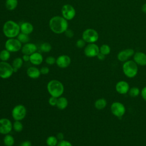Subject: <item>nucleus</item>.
<instances>
[{
    "instance_id": "1",
    "label": "nucleus",
    "mask_w": 146,
    "mask_h": 146,
    "mask_svg": "<svg viewBox=\"0 0 146 146\" xmlns=\"http://www.w3.org/2000/svg\"><path fill=\"white\" fill-rule=\"evenodd\" d=\"M68 23L67 20L62 16H54L49 21V27L50 30L55 34H60L64 33L68 29Z\"/></svg>"
},
{
    "instance_id": "2",
    "label": "nucleus",
    "mask_w": 146,
    "mask_h": 146,
    "mask_svg": "<svg viewBox=\"0 0 146 146\" xmlns=\"http://www.w3.org/2000/svg\"><path fill=\"white\" fill-rule=\"evenodd\" d=\"M2 31L4 35L7 38H16L21 33L20 25L14 21L9 20L4 23Z\"/></svg>"
},
{
    "instance_id": "3",
    "label": "nucleus",
    "mask_w": 146,
    "mask_h": 146,
    "mask_svg": "<svg viewBox=\"0 0 146 146\" xmlns=\"http://www.w3.org/2000/svg\"><path fill=\"white\" fill-rule=\"evenodd\" d=\"M47 89L51 96L57 98L62 96L64 92L63 84L60 81L55 79L51 80L47 83Z\"/></svg>"
},
{
    "instance_id": "4",
    "label": "nucleus",
    "mask_w": 146,
    "mask_h": 146,
    "mask_svg": "<svg viewBox=\"0 0 146 146\" xmlns=\"http://www.w3.org/2000/svg\"><path fill=\"white\" fill-rule=\"evenodd\" d=\"M122 69L124 75L129 78H134L138 72L137 64L133 60L125 62L123 64Z\"/></svg>"
},
{
    "instance_id": "5",
    "label": "nucleus",
    "mask_w": 146,
    "mask_h": 146,
    "mask_svg": "<svg viewBox=\"0 0 146 146\" xmlns=\"http://www.w3.org/2000/svg\"><path fill=\"white\" fill-rule=\"evenodd\" d=\"M22 47V43L15 38H8L5 43V49L10 52H18L21 50Z\"/></svg>"
},
{
    "instance_id": "6",
    "label": "nucleus",
    "mask_w": 146,
    "mask_h": 146,
    "mask_svg": "<svg viewBox=\"0 0 146 146\" xmlns=\"http://www.w3.org/2000/svg\"><path fill=\"white\" fill-rule=\"evenodd\" d=\"M82 39L86 43H95L99 39V34L95 30L93 29H87L83 32Z\"/></svg>"
},
{
    "instance_id": "7",
    "label": "nucleus",
    "mask_w": 146,
    "mask_h": 146,
    "mask_svg": "<svg viewBox=\"0 0 146 146\" xmlns=\"http://www.w3.org/2000/svg\"><path fill=\"white\" fill-rule=\"evenodd\" d=\"M14 73L13 66L7 62H0V78L8 79Z\"/></svg>"
},
{
    "instance_id": "8",
    "label": "nucleus",
    "mask_w": 146,
    "mask_h": 146,
    "mask_svg": "<svg viewBox=\"0 0 146 146\" xmlns=\"http://www.w3.org/2000/svg\"><path fill=\"white\" fill-rule=\"evenodd\" d=\"M26 112V108L23 105L18 104L13 108L11 111V115L15 120L21 121L25 117Z\"/></svg>"
},
{
    "instance_id": "9",
    "label": "nucleus",
    "mask_w": 146,
    "mask_h": 146,
    "mask_svg": "<svg viewBox=\"0 0 146 146\" xmlns=\"http://www.w3.org/2000/svg\"><path fill=\"white\" fill-rule=\"evenodd\" d=\"M124 105L119 102H115L111 105V111L112 113L117 117H121L125 113Z\"/></svg>"
},
{
    "instance_id": "10",
    "label": "nucleus",
    "mask_w": 146,
    "mask_h": 146,
    "mask_svg": "<svg viewBox=\"0 0 146 146\" xmlns=\"http://www.w3.org/2000/svg\"><path fill=\"white\" fill-rule=\"evenodd\" d=\"M61 13L62 17L67 21L72 20L76 15L75 9L70 4L64 5L62 7Z\"/></svg>"
},
{
    "instance_id": "11",
    "label": "nucleus",
    "mask_w": 146,
    "mask_h": 146,
    "mask_svg": "<svg viewBox=\"0 0 146 146\" xmlns=\"http://www.w3.org/2000/svg\"><path fill=\"white\" fill-rule=\"evenodd\" d=\"M99 52V47L95 43L88 44L84 48V55L89 58L96 56Z\"/></svg>"
},
{
    "instance_id": "12",
    "label": "nucleus",
    "mask_w": 146,
    "mask_h": 146,
    "mask_svg": "<svg viewBox=\"0 0 146 146\" xmlns=\"http://www.w3.org/2000/svg\"><path fill=\"white\" fill-rule=\"evenodd\" d=\"M13 129L11 121L7 118L0 119V133L2 135L9 134Z\"/></svg>"
},
{
    "instance_id": "13",
    "label": "nucleus",
    "mask_w": 146,
    "mask_h": 146,
    "mask_svg": "<svg viewBox=\"0 0 146 146\" xmlns=\"http://www.w3.org/2000/svg\"><path fill=\"white\" fill-rule=\"evenodd\" d=\"M71 62L70 57L67 55H61L56 59V65L62 68L68 67L71 64Z\"/></svg>"
},
{
    "instance_id": "14",
    "label": "nucleus",
    "mask_w": 146,
    "mask_h": 146,
    "mask_svg": "<svg viewBox=\"0 0 146 146\" xmlns=\"http://www.w3.org/2000/svg\"><path fill=\"white\" fill-rule=\"evenodd\" d=\"M135 54L134 50L132 48H127L123 50H121L120 51L117 55V59L122 62H125L128 59L131 57L132 56H133Z\"/></svg>"
},
{
    "instance_id": "15",
    "label": "nucleus",
    "mask_w": 146,
    "mask_h": 146,
    "mask_svg": "<svg viewBox=\"0 0 146 146\" xmlns=\"http://www.w3.org/2000/svg\"><path fill=\"white\" fill-rule=\"evenodd\" d=\"M115 90L116 92L120 94L124 95L128 93L129 90V84L124 80L119 81L115 86Z\"/></svg>"
},
{
    "instance_id": "16",
    "label": "nucleus",
    "mask_w": 146,
    "mask_h": 146,
    "mask_svg": "<svg viewBox=\"0 0 146 146\" xmlns=\"http://www.w3.org/2000/svg\"><path fill=\"white\" fill-rule=\"evenodd\" d=\"M36 50L37 46L34 43L29 42L24 44L21 48V51L23 55H30L36 52Z\"/></svg>"
},
{
    "instance_id": "17",
    "label": "nucleus",
    "mask_w": 146,
    "mask_h": 146,
    "mask_svg": "<svg viewBox=\"0 0 146 146\" xmlns=\"http://www.w3.org/2000/svg\"><path fill=\"white\" fill-rule=\"evenodd\" d=\"M133 61L139 66H146V54L143 52L138 51L133 55Z\"/></svg>"
},
{
    "instance_id": "18",
    "label": "nucleus",
    "mask_w": 146,
    "mask_h": 146,
    "mask_svg": "<svg viewBox=\"0 0 146 146\" xmlns=\"http://www.w3.org/2000/svg\"><path fill=\"white\" fill-rule=\"evenodd\" d=\"M43 60L42 55L38 52H35L30 55V62L34 65L40 64Z\"/></svg>"
},
{
    "instance_id": "19",
    "label": "nucleus",
    "mask_w": 146,
    "mask_h": 146,
    "mask_svg": "<svg viewBox=\"0 0 146 146\" xmlns=\"http://www.w3.org/2000/svg\"><path fill=\"white\" fill-rule=\"evenodd\" d=\"M20 30L21 33L29 35L33 33L34 30V26L31 23L29 22H25L20 25Z\"/></svg>"
},
{
    "instance_id": "20",
    "label": "nucleus",
    "mask_w": 146,
    "mask_h": 146,
    "mask_svg": "<svg viewBox=\"0 0 146 146\" xmlns=\"http://www.w3.org/2000/svg\"><path fill=\"white\" fill-rule=\"evenodd\" d=\"M40 70L36 67H30L27 70V75L31 79H37L40 76Z\"/></svg>"
},
{
    "instance_id": "21",
    "label": "nucleus",
    "mask_w": 146,
    "mask_h": 146,
    "mask_svg": "<svg viewBox=\"0 0 146 146\" xmlns=\"http://www.w3.org/2000/svg\"><path fill=\"white\" fill-rule=\"evenodd\" d=\"M56 106L58 109L64 110L68 106V100L65 97L60 96L58 98Z\"/></svg>"
},
{
    "instance_id": "22",
    "label": "nucleus",
    "mask_w": 146,
    "mask_h": 146,
    "mask_svg": "<svg viewBox=\"0 0 146 146\" xmlns=\"http://www.w3.org/2000/svg\"><path fill=\"white\" fill-rule=\"evenodd\" d=\"M107 100L103 98L97 99L94 103L95 107L99 110H103L104 108H105L107 106Z\"/></svg>"
},
{
    "instance_id": "23",
    "label": "nucleus",
    "mask_w": 146,
    "mask_h": 146,
    "mask_svg": "<svg viewBox=\"0 0 146 146\" xmlns=\"http://www.w3.org/2000/svg\"><path fill=\"white\" fill-rule=\"evenodd\" d=\"M18 0H6L5 7L10 11L14 10L18 6Z\"/></svg>"
},
{
    "instance_id": "24",
    "label": "nucleus",
    "mask_w": 146,
    "mask_h": 146,
    "mask_svg": "<svg viewBox=\"0 0 146 146\" xmlns=\"http://www.w3.org/2000/svg\"><path fill=\"white\" fill-rule=\"evenodd\" d=\"M15 140L13 136L9 134L5 135L3 138V143L5 146H13L14 144Z\"/></svg>"
},
{
    "instance_id": "25",
    "label": "nucleus",
    "mask_w": 146,
    "mask_h": 146,
    "mask_svg": "<svg viewBox=\"0 0 146 146\" xmlns=\"http://www.w3.org/2000/svg\"><path fill=\"white\" fill-rule=\"evenodd\" d=\"M10 58V52L6 49L2 50L0 51V60L3 62L7 61Z\"/></svg>"
},
{
    "instance_id": "26",
    "label": "nucleus",
    "mask_w": 146,
    "mask_h": 146,
    "mask_svg": "<svg viewBox=\"0 0 146 146\" xmlns=\"http://www.w3.org/2000/svg\"><path fill=\"white\" fill-rule=\"evenodd\" d=\"M56 137L54 136H50L46 139V144L48 146H56L58 141Z\"/></svg>"
},
{
    "instance_id": "27",
    "label": "nucleus",
    "mask_w": 146,
    "mask_h": 146,
    "mask_svg": "<svg viewBox=\"0 0 146 146\" xmlns=\"http://www.w3.org/2000/svg\"><path fill=\"white\" fill-rule=\"evenodd\" d=\"M23 63V60L22 58L20 57H17L13 60L12 63V66L13 68L19 69L22 66Z\"/></svg>"
},
{
    "instance_id": "28",
    "label": "nucleus",
    "mask_w": 146,
    "mask_h": 146,
    "mask_svg": "<svg viewBox=\"0 0 146 146\" xmlns=\"http://www.w3.org/2000/svg\"><path fill=\"white\" fill-rule=\"evenodd\" d=\"M17 39L22 43H27L29 42L30 40V38L29 36V35L22 33H20L17 36Z\"/></svg>"
},
{
    "instance_id": "29",
    "label": "nucleus",
    "mask_w": 146,
    "mask_h": 146,
    "mask_svg": "<svg viewBox=\"0 0 146 146\" xmlns=\"http://www.w3.org/2000/svg\"><path fill=\"white\" fill-rule=\"evenodd\" d=\"M129 95L132 98H135L137 96L140 94V89L136 87H133L129 88V90L128 92Z\"/></svg>"
},
{
    "instance_id": "30",
    "label": "nucleus",
    "mask_w": 146,
    "mask_h": 146,
    "mask_svg": "<svg viewBox=\"0 0 146 146\" xmlns=\"http://www.w3.org/2000/svg\"><path fill=\"white\" fill-rule=\"evenodd\" d=\"M13 128L15 132H21L23 129V126L22 123L18 120H15L13 124Z\"/></svg>"
},
{
    "instance_id": "31",
    "label": "nucleus",
    "mask_w": 146,
    "mask_h": 146,
    "mask_svg": "<svg viewBox=\"0 0 146 146\" xmlns=\"http://www.w3.org/2000/svg\"><path fill=\"white\" fill-rule=\"evenodd\" d=\"M99 52L105 55H107L110 53L111 48L108 44H103L99 47Z\"/></svg>"
},
{
    "instance_id": "32",
    "label": "nucleus",
    "mask_w": 146,
    "mask_h": 146,
    "mask_svg": "<svg viewBox=\"0 0 146 146\" xmlns=\"http://www.w3.org/2000/svg\"><path fill=\"white\" fill-rule=\"evenodd\" d=\"M40 49L43 52H48L51 50L52 46L50 43L48 42H44L40 45Z\"/></svg>"
},
{
    "instance_id": "33",
    "label": "nucleus",
    "mask_w": 146,
    "mask_h": 146,
    "mask_svg": "<svg viewBox=\"0 0 146 146\" xmlns=\"http://www.w3.org/2000/svg\"><path fill=\"white\" fill-rule=\"evenodd\" d=\"M45 62L48 65H52L56 63V59L54 56H49L46 58Z\"/></svg>"
},
{
    "instance_id": "34",
    "label": "nucleus",
    "mask_w": 146,
    "mask_h": 146,
    "mask_svg": "<svg viewBox=\"0 0 146 146\" xmlns=\"http://www.w3.org/2000/svg\"><path fill=\"white\" fill-rule=\"evenodd\" d=\"M86 42L82 38V39H79L76 42V46L79 48H83L86 45Z\"/></svg>"
},
{
    "instance_id": "35",
    "label": "nucleus",
    "mask_w": 146,
    "mask_h": 146,
    "mask_svg": "<svg viewBox=\"0 0 146 146\" xmlns=\"http://www.w3.org/2000/svg\"><path fill=\"white\" fill-rule=\"evenodd\" d=\"M56 146H72V145L70 141L65 140H62L58 143Z\"/></svg>"
},
{
    "instance_id": "36",
    "label": "nucleus",
    "mask_w": 146,
    "mask_h": 146,
    "mask_svg": "<svg viewBox=\"0 0 146 146\" xmlns=\"http://www.w3.org/2000/svg\"><path fill=\"white\" fill-rule=\"evenodd\" d=\"M58 98L54 96H51V97L48 99V103L51 106H55L56 105Z\"/></svg>"
},
{
    "instance_id": "37",
    "label": "nucleus",
    "mask_w": 146,
    "mask_h": 146,
    "mask_svg": "<svg viewBox=\"0 0 146 146\" xmlns=\"http://www.w3.org/2000/svg\"><path fill=\"white\" fill-rule=\"evenodd\" d=\"M64 34L66 35V36L68 38H72L74 35V31L72 30H70V29H67L65 32H64Z\"/></svg>"
},
{
    "instance_id": "38",
    "label": "nucleus",
    "mask_w": 146,
    "mask_h": 146,
    "mask_svg": "<svg viewBox=\"0 0 146 146\" xmlns=\"http://www.w3.org/2000/svg\"><path fill=\"white\" fill-rule=\"evenodd\" d=\"M50 71L49 68L47 67H42L40 69V72L41 74L43 75H46Z\"/></svg>"
},
{
    "instance_id": "39",
    "label": "nucleus",
    "mask_w": 146,
    "mask_h": 146,
    "mask_svg": "<svg viewBox=\"0 0 146 146\" xmlns=\"http://www.w3.org/2000/svg\"><path fill=\"white\" fill-rule=\"evenodd\" d=\"M140 94L142 98L146 102V86L142 88L141 91H140Z\"/></svg>"
},
{
    "instance_id": "40",
    "label": "nucleus",
    "mask_w": 146,
    "mask_h": 146,
    "mask_svg": "<svg viewBox=\"0 0 146 146\" xmlns=\"http://www.w3.org/2000/svg\"><path fill=\"white\" fill-rule=\"evenodd\" d=\"M20 146H31V142L30 141L26 140V141H23L21 144Z\"/></svg>"
},
{
    "instance_id": "41",
    "label": "nucleus",
    "mask_w": 146,
    "mask_h": 146,
    "mask_svg": "<svg viewBox=\"0 0 146 146\" xmlns=\"http://www.w3.org/2000/svg\"><path fill=\"white\" fill-rule=\"evenodd\" d=\"M56 138L58 139V140H59V141L62 140L64 139V135L63 133L62 132H59L56 135Z\"/></svg>"
},
{
    "instance_id": "42",
    "label": "nucleus",
    "mask_w": 146,
    "mask_h": 146,
    "mask_svg": "<svg viewBox=\"0 0 146 146\" xmlns=\"http://www.w3.org/2000/svg\"><path fill=\"white\" fill-rule=\"evenodd\" d=\"M105 56H106L105 55H104L102 53L99 52L96 56L98 58V59H99L100 60H104L105 59Z\"/></svg>"
},
{
    "instance_id": "43",
    "label": "nucleus",
    "mask_w": 146,
    "mask_h": 146,
    "mask_svg": "<svg viewBox=\"0 0 146 146\" xmlns=\"http://www.w3.org/2000/svg\"><path fill=\"white\" fill-rule=\"evenodd\" d=\"M22 59L25 62H29L30 61V55H23L22 56Z\"/></svg>"
},
{
    "instance_id": "44",
    "label": "nucleus",
    "mask_w": 146,
    "mask_h": 146,
    "mask_svg": "<svg viewBox=\"0 0 146 146\" xmlns=\"http://www.w3.org/2000/svg\"><path fill=\"white\" fill-rule=\"evenodd\" d=\"M141 10H142V11H143L144 13L146 14V3L143 5V6H142V7H141Z\"/></svg>"
},
{
    "instance_id": "45",
    "label": "nucleus",
    "mask_w": 146,
    "mask_h": 146,
    "mask_svg": "<svg viewBox=\"0 0 146 146\" xmlns=\"http://www.w3.org/2000/svg\"><path fill=\"white\" fill-rule=\"evenodd\" d=\"M18 70V69H17V68H13V71H14V72H17Z\"/></svg>"
}]
</instances>
